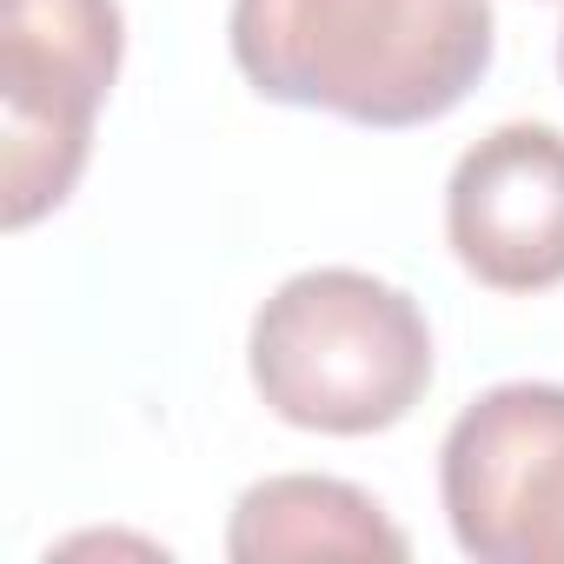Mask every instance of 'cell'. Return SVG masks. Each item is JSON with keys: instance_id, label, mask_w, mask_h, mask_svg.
I'll use <instances>...</instances> for the list:
<instances>
[{"instance_id": "6da1fadb", "label": "cell", "mask_w": 564, "mask_h": 564, "mask_svg": "<svg viewBox=\"0 0 564 564\" xmlns=\"http://www.w3.org/2000/svg\"><path fill=\"white\" fill-rule=\"evenodd\" d=\"M239 74L352 127H425L491 67V0H232Z\"/></svg>"}, {"instance_id": "7a4b0ae2", "label": "cell", "mask_w": 564, "mask_h": 564, "mask_svg": "<svg viewBox=\"0 0 564 564\" xmlns=\"http://www.w3.org/2000/svg\"><path fill=\"white\" fill-rule=\"evenodd\" d=\"M252 386L286 425L333 438L386 432L432 386L425 313L352 265L300 272L252 319Z\"/></svg>"}, {"instance_id": "3957f363", "label": "cell", "mask_w": 564, "mask_h": 564, "mask_svg": "<svg viewBox=\"0 0 564 564\" xmlns=\"http://www.w3.org/2000/svg\"><path fill=\"white\" fill-rule=\"evenodd\" d=\"M120 74V0H8L0 8V173L8 226L54 213L94 147V113Z\"/></svg>"}, {"instance_id": "277c9868", "label": "cell", "mask_w": 564, "mask_h": 564, "mask_svg": "<svg viewBox=\"0 0 564 564\" xmlns=\"http://www.w3.org/2000/svg\"><path fill=\"white\" fill-rule=\"evenodd\" d=\"M445 518L478 564H564V386H491L438 452Z\"/></svg>"}, {"instance_id": "5b68a950", "label": "cell", "mask_w": 564, "mask_h": 564, "mask_svg": "<svg viewBox=\"0 0 564 564\" xmlns=\"http://www.w3.org/2000/svg\"><path fill=\"white\" fill-rule=\"evenodd\" d=\"M445 232L471 279L544 293L564 279V133L511 120L485 133L445 186Z\"/></svg>"}, {"instance_id": "8992f818", "label": "cell", "mask_w": 564, "mask_h": 564, "mask_svg": "<svg viewBox=\"0 0 564 564\" xmlns=\"http://www.w3.org/2000/svg\"><path fill=\"white\" fill-rule=\"evenodd\" d=\"M226 551L239 564L259 557H405V531L346 478L286 471L265 478L232 505Z\"/></svg>"}]
</instances>
